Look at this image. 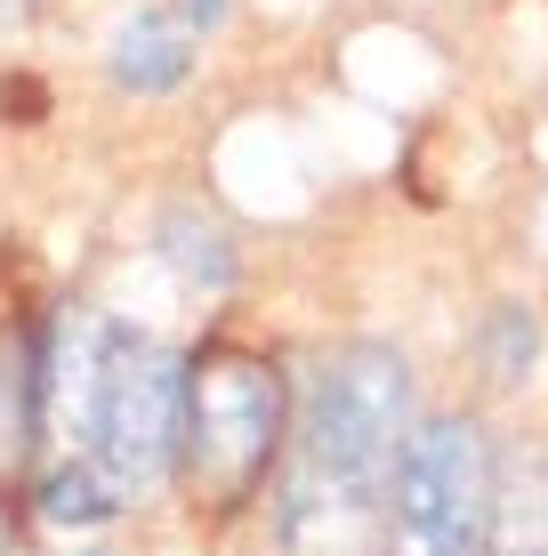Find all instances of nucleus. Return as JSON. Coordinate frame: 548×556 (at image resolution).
<instances>
[{"label": "nucleus", "mask_w": 548, "mask_h": 556, "mask_svg": "<svg viewBox=\"0 0 548 556\" xmlns=\"http://www.w3.org/2000/svg\"><path fill=\"white\" fill-rule=\"evenodd\" d=\"M186 41H194V25L169 9H129L122 33H113V81L122 89H178L186 81Z\"/></svg>", "instance_id": "obj_6"}, {"label": "nucleus", "mask_w": 548, "mask_h": 556, "mask_svg": "<svg viewBox=\"0 0 548 556\" xmlns=\"http://www.w3.org/2000/svg\"><path fill=\"white\" fill-rule=\"evenodd\" d=\"M113 501H122V484H113L98 459H81V452H73L65 468H49V476H41V525H56V532L105 525Z\"/></svg>", "instance_id": "obj_7"}, {"label": "nucleus", "mask_w": 548, "mask_h": 556, "mask_svg": "<svg viewBox=\"0 0 548 556\" xmlns=\"http://www.w3.org/2000/svg\"><path fill=\"white\" fill-rule=\"evenodd\" d=\"M282 452H291V395H282V371L267 355L211 348L186 363L178 468H186L194 516H242Z\"/></svg>", "instance_id": "obj_2"}, {"label": "nucleus", "mask_w": 548, "mask_h": 556, "mask_svg": "<svg viewBox=\"0 0 548 556\" xmlns=\"http://www.w3.org/2000/svg\"><path fill=\"white\" fill-rule=\"evenodd\" d=\"M493 435L476 419H420L387 492V548L380 556H484L493 548Z\"/></svg>", "instance_id": "obj_3"}, {"label": "nucleus", "mask_w": 548, "mask_h": 556, "mask_svg": "<svg viewBox=\"0 0 548 556\" xmlns=\"http://www.w3.org/2000/svg\"><path fill=\"white\" fill-rule=\"evenodd\" d=\"M493 556H548V468L508 476V492H493Z\"/></svg>", "instance_id": "obj_8"}, {"label": "nucleus", "mask_w": 548, "mask_h": 556, "mask_svg": "<svg viewBox=\"0 0 548 556\" xmlns=\"http://www.w3.org/2000/svg\"><path fill=\"white\" fill-rule=\"evenodd\" d=\"M411 444V371L395 348H339L307 388L282 476V548L291 556H380L387 492Z\"/></svg>", "instance_id": "obj_1"}, {"label": "nucleus", "mask_w": 548, "mask_h": 556, "mask_svg": "<svg viewBox=\"0 0 548 556\" xmlns=\"http://www.w3.org/2000/svg\"><path fill=\"white\" fill-rule=\"evenodd\" d=\"M186 435V363L169 348H122L105 379V412H98V468L122 492H145L154 476L178 459Z\"/></svg>", "instance_id": "obj_4"}, {"label": "nucleus", "mask_w": 548, "mask_h": 556, "mask_svg": "<svg viewBox=\"0 0 548 556\" xmlns=\"http://www.w3.org/2000/svg\"><path fill=\"white\" fill-rule=\"evenodd\" d=\"M113 355H122V339L105 331L98 315H81L73 306L65 323H56V339H49V355H41V419H49V435L56 444H98V412H105V379H113Z\"/></svg>", "instance_id": "obj_5"}, {"label": "nucleus", "mask_w": 548, "mask_h": 556, "mask_svg": "<svg viewBox=\"0 0 548 556\" xmlns=\"http://www.w3.org/2000/svg\"><path fill=\"white\" fill-rule=\"evenodd\" d=\"M178 16H186V25H194V33H211L218 16H226V0H178Z\"/></svg>", "instance_id": "obj_9"}]
</instances>
